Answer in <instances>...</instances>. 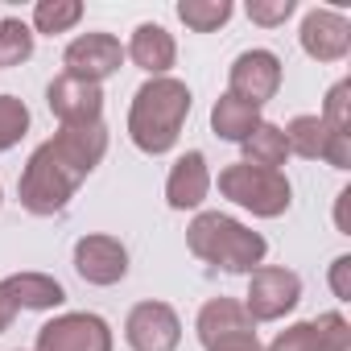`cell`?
<instances>
[{
    "mask_svg": "<svg viewBox=\"0 0 351 351\" xmlns=\"http://www.w3.org/2000/svg\"><path fill=\"white\" fill-rule=\"evenodd\" d=\"M330 289L339 302H351V256L347 252L335 256V265H330Z\"/></svg>",
    "mask_w": 351,
    "mask_h": 351,
    "instance_id": "cell-28",
    "label": "cell"
},
{
    "mask_svg": "<svg viewBox=\"0 0 351 351\" xmlns=\"http://www.w3.org/2000/svg\"><path fill=\"white\" fill-rule=\"evenodd\" d=\"M314 322V339H318V351H351V322L339 314V310H326Z\"/></svg>",
    "mask_w": 351,
    "mask_h": 351,
    "instance_id": "cell-24",
    "label": "cell"
},
{
    "mask_svg": "<svg viewBox=\"0 0 351 351\" xmlns=\"http://www.w3.org/2000/svg\"><path fill=\"white\" fill-rule=\"evenodd\" d=\"M302 50L314 62H339L351 50V21L335 9H310L302 17Z\"/></svg>",
    "mask_w": 351,
    "mask_h": 351,
    "instance_id": "cell-12",
    "label": "cell"
},
{
    "mask_svg": "<svg viewBox=\"0 0 351 351\" xmlns=\"http://www.w3.org/2000/svg\"><path fill=\"white\" fill-rule=\"evenodd\" d=\"M83 21V5L79 0H38L34 5V29L38 34H66Z\"/></svg>",
    "mask_w": 351,
    "mask_h": 351,
    "instance_id": "cell-21",
    "label": "cell"
},
{
    "mask_svg": "<svg viewBox=\"0 0 351 351\" xmlns=\"http://www.w3.org/2000/svg\"><path fill=\"white\" fill-rule=\"evenodd\" d=\"M211 195V169H207V157L199 149L182 153L178 161L169 165V178H165V203L173 211H199L203 199Z\"/></svg>",
    "mask_w": 351,
    "mask_h": 351,
    "instance_id": "cell-13",
    "label": "cell"
},
{
    "mask_svg": "<svg viewBox=\"0 0 351 351\" xmlns=\"http://www.w3.org/2000/svg\"><path fill=\"white\" fill-rule=\"evenodd\" d=\"M347 199H351V191H339V203H335V228L347 236L351 228H347Z\"/></svg>",
    "mask_w": 351,
    "mask_h": 351,
    "instance_id": "cell-32",
    "label": "cell"
},
{
    "mask_svg": "<svg viewBox=\"0 0 351 351\" xmlns=\"http://www.w3.org/2000/svg\"><path fill=\"white\" fill-rule=\"evenodd\" d=\"M124 58H132V66H141L149 79H161L173 66V58H178V46H173V34L165 25L145 21V25L132 29L128 46H124Z\"/></svg>",
    "mask_w": 351,
    "mask_h": 351,
    "instance_id": "cell-14",
    "label": "cell"
},
{
    "mask_svg": "<svg viewBox=\"0 0 351 351\" xmlns=\"http://www.w3.org/2000/svg\"><path fill=\"white\" fill-rule=\"evenodd\" d=\"M207 351H265V343L256 339V330H240V335H228V339L211 343Z\"/></svg>",
    "mask_w": 351,
    "mask_h": 351,
    "instance_id": "cell-29",
    "label": "cell"
},
{
    "mask_svg": "<svg viewBox=\"0 0 351 351\" xmlns=\"http://www.w3.org/2000/svg\"><path fill=\"white\" fill-rule=\"evenodd\" d=\"M34 58V29L17 17H0V66H21Z\"/></svg>",
    "mask_w": 351,
    "mask_h": 351,
    "instance_id": "cell-22",
    "label": "cell"
},
{
    "mask_svg": "<svg viewBox=\"0 0 351 351\" xmlns=\"http://www.w3.org/2000/svg\"><path fill=\"white\" fill-rule=\"evenodd\" d=\"M326 161H330L335 169H347V165H351V136H347V132H335V136H330Z\"/></svg>",
    "mask_w": 351,
    "mask_h": 351,
    "instance_id": "cell-30",
    "label": "cell"
},
{
    "mask_svg": "<svg viewBox=\"0 0 351 351\" xmlns=\"http://www.w3.org/2000/svg\"><path fill=\"white\" fill-rule=\"evenodd\" d=\"M289 157V145H285V132L269 120H261L252 128V136L244 141V161L256 165V169H281Z\"/></svg>",
    "mask_w": 351,
    "mask_h": 351,
    "instance_id": "cell-19",
    "label": "cell"
},
{
    "mask_svg": "<svg viewBox=\"0 0 351 351\" xmlns=\"http://www.w3.org/2000/svg\"><path fill=\"white\" fill-rule=\"evenodd\" d=\"M298 302H302V277H298L293 269L261 265V269L248 273L244 310L252 314V322H277V318H285Z\"/></svg>",
    "mask_w": 351,
    "mask_h": 351,
    "instance_id": "cell-5",
    "label": "cell"
},
{
    "mask_svg": "<svg viewBox=\"0 0 351 351\" xmlns=\"http://www.w3.org/2000/svg\"><path fill=\"white\" fill-rule=\"evenodd\" d=\"M34 351H112V326L99 314H58L38 330Z\"/></svg>",
    "mask_w": 351,
    "mask_h": 351,
    "instance_id": "cell-6",
    "label": "cell"
},
{
    "mask_svg": "<svg viewBox=\"0 0 351 351\" xmlns=\"http://www.w3.org/2000/svg\"><path fill=\"white\" fill-rule=\"evenodd\" d=\"M0 199H5V191H0Z\"/></svg>",
    "mask_w": 351,
    "mask_h": 351,
    "instance_id": "cell-33",
    "label": "cell"
},
{
    "mask_svg": "<svg viewBox=\"0 0 351 351\" xmlns=\"http://www.w3.org/2000/svg\"><path fill=\"white\" fill-rule=\"evenodd\" d=\"M5 289L13 293L17 310H58L66 302L62 281H54L50 273H13L5 277Z\"/></svg>",
    "mask_w": 351,
    "mask_h": 351,
    "instance_id": "cell-16",
    "label": "cell"
},
{
    "mask_svg": "<svg viewBox=\"0 0 351 351\" xmlns=\"http://www.w3.org/2000/svg\"><path fill=\"white\" fill-rule=\"evenodd\" d=\"M191 116V87L182 79H149L136 87L132 108H128V136L141 153L161 157L178 145L182 124Z\"/></svg>",
    "mask_w": 351,
    "mask_h": 351,
    "instance_id": "cell-1",
    "label": "cell"
},
{
    "mask_svg": "<svg viewBox=\"0 0 351 351\" xmlns=\"http://www.w3.org/2000/svg\"><path fill=\"white\" fill-rule=\"evenodd\" d=\"M195 330H199V343L211 347V343H219V339H228V335L256 330V322H252V314L244 310V302H236V298H211V302L199 310Z\"/></svg>",
    "mask_w": 351,
    "mask_h": 351,
    "instance_id": "cell-15",
    "label": "cell"
},
{
    "mask_svg": "<svg viewBox=\"0 0 351 351\" xmlns=\"http://www.w3.org/2000/svg\"><path fill=\"white\" fill-rule=\"evenodd\" d=\"M219 195L232 199L236 207L261 215V219H277L293 203L289 178H285L281 169H256L248 161H236V165H223L219 169Z\"/></svg>",
    "mask_w": 351,
    "mask_h": 351,
    "instance_id": "cell-4",
    "label": "cell"
},
{
    "mask_svg": "<svg viewBox=\"0 0 351 351\" xmlns=\"http://www.w3.org/2000/svg\"><path fill=\"white\" fill-rule=\"evenodd\" d=\"M232 13H236L232 0H182V5H178V21H182L186 29H195V34H215V29H223V25L232 21Z\"/></svg>",
    "mask_w": 351,
    "mask_h": 351,
    "instance_id": "cell-20",
    "label": "cell"
},
{
    "mask_svg": "<svg viewBox=\"0 0 351 351\" xmlns=\"http://www.w3.org/2000/svg\"><path fill=\"white\" fill-rule=\"evenodd\" d=\"M75 273L87 285H116L128 273V248L116 236H104V232L83 236L75 244Z\"/></svg>",
    "mask_w": 351,
    "mask_h": 351,
    "instance_id": "cell-10",
    "label": "cell"
},
{
    "mask_svg": "<svg viewBox=\"0 0 351 351\" xmlns=\"http://www.w3.org/2000/svg\"><path fill=\"white\" fill-rule=\"evenodd\" d=\"M83 178H87V173H83L54 141H46V145L34 149V157H29L25 169H21L17 199H21V207H25L29 215L46 219V215L66 211V203L75 199V191H79Z\"/></svg>",
    "mask_w": 351,
    "mask_h": 351,
    "instance_id": "cell-3",
    "label": "cell"
},
{
    "mask_svg": "<svg viewBox=\"0 0 351 351\" xmlns=\"http://www.w3.org/2000/svg\"><path fill=\"white\" fill-rule=\"evenodd\" d=\"M124 339L132 351H173L182 343V322L165 302H136L124 318Z\"/></svg>",
    "mask_w": 351,
    "mask_h": 351,
    "instance_id": "cell-7",
    "label": "cell"
},
{
    "mask_svg": "<svg viewBox=\"0 0 351 351\" xmlns=\"http://www.w3.org/2000/svg\"><path fill=\"white\" fill-rule=\"evenodd\" d=\"M265 351H318V339H314V322H293L285 326Z\"/></svg>",
    "mask_w": 351,
    "mask_h": 351,
    "instance_id": "cell-27",
    "label": "cell"
},
{
    "mask_svg": "<svg viewBox=\"0 0 351 351\" xmlns=\"http://www.w3.org/2000/svg\"><path fill=\"white\" fill-rule=\"evenodd\" d=\"M293 9H298L293 0H252V5H248V21L273 29V25H285L293 17Z\"/></svg>",
    "mask_w": 351,
    "mask_h": 351,
    "instance_id": "cell-26",
    "label": "cell"
},
{
    "mask_svg": "<svg viewBox=\"0 0 351 351\" xmlns=\"http://www.w3.org/2000/svg\"><path fill=\"white\" fill-rule=\"evenodd\" d=\"M62 62H66L62 75L87 79V83H104V79H112V75L120 71L124 46H120V38H112V34H79V38L66 46Z\"/></svg>",
    "mask_w": 351,
    "mask_h": 351,
    "instance_id": "cell-9",
    "label": "cell"
},
{
    "mask_svg": "<svg viewBox=\"0 0 351 351\" xmlns=\"http://www.w3.org/2000/svg\"><path fill=\"white\" fill-rule=\"evenodd\" d=\"M29 132V108L17 95H0V153H9Z\"/></svg>",
    "mask_w": 351,
    "mask_h": 351,
    "instance_id": "cell-23",
    "label": "cell"
},
{
    "mask_svg": "<svg viewBox=\"0 0 351 351\" xmlns=\"http://www.w3.org/2000/svg\"><path fill=\"white\" fill-rule=\"evenodd\" d=\"M13 318H17V302H13V293L5 289V281H0V335L13 326Z\"/></svg>",
    "mask_w": 351,
    "mask_h": 351,
    "instance_id": "cell-31",
    "label": "cell"
},
{
    "mask_svg": "<svg viewBox=\"0 0 351 351\" xmlns=\"http://www.w3.org/2000/svg\"><path fill=\"white\" fill-rule=\"evenodd\" d=\"M281 132H285L289 153H298V157H306V161H326V149H330L335 128H330L322 116H293Z\"/></svg>",
    "mask_w": 351,
    "mask_h": 351,
    "instance_id": "cell-18",
    "label": "cell"
},
{
    "mask_svg": "<svg viewBox=\"0 0 351 351\" xmlns=\"http://www.w3.org/2000/svg\"><path fill=\"white\" fill-rule=\"evenodd\" d=\"M281 87V58L273 50H244L228 71V95L265 108Z\"/></svg>",
    "mask_w": 351,
    "mask_h": 351,
    "instance_id": "cell-8",
    "label": "cell"
},
{
    "mask_svg": "<svg viewBox=\"0 0 351 351\" xmlns=\"http://www.w3.org/2000/svg\"><path fill=\"white\" fill-rule=\"evenodd\" d=\"M186 248L199 261H207V265H215L223 273H252V269L265 265V252H269V244H265L261 232H252L240 219L219 215V211H199L191 219Z\"/></svg>",
    "mask_w": 351,
    "mask_h": 351,
    "instance_id": "cell-2",
    "label": "cell"
},
{
    "mask_svg": "<svg viewBox=\"0 0 351 351\" xmlns=\"http://www.w3.org/2000/svg\"><path fill=\"white\" fill-rule=\"evenodd\" d=\"M46 104L62 124H95L104 120V87L75 79V75H58L46 87Z\"/></svg>",
    "mask_w": 351,
    "mask_h": 351,
    "instance_id": "cell-11",
    "label": "cell"
},
{
    "mask_svg": "<svg viewBox=\"0 0 351 351\" xmlns=\"http://www.w3.org/2000/svg\"><path fill=\"white\" fill-rule=\"evenodd\" d=\"M261 124V108L236 99V95H219L215 108H211V132L219 141H232V145H244L252 136V128Z\"/></svg>",
    "mask_w": 351,
    "mask_h": 351,
    "instance_id": "cell-17",
    "label": "cell"
},
{
    "mask_svg": "<svg viewBox=\"0 0 351 351\" xmlns=\"http://www.w3.org/2000/svg\"><path fill=\"white\" fill-rule=\"evenodd\" d=\"M322 120H326L335 132H347V136H351V79H339V83L326 91Z\"/></svg>",
    "mask_w": 351,
    "mask_h": 351,
    "instance_id": "cell-25",
    "label": "cell"
}]
</instances>
